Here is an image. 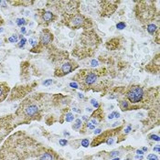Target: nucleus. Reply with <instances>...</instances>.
I'll return each instance as SVG.
<instances>
[{"instance_id":"18","label":"nucleus","mask_w":160,"mask_h":160,"mask_svg":"<svg viewBox=\"0 0 160 160\" xmlns=\"http://www.w3.org/2000/svg\"><path fill=\"white\" fill-rule=\"evenodd\" d=\"M125 27H126V24L124 22H123V21H120L119 23L116 24V28L119 29V30H122L123 28H125Z\"/></svg>"},{"instance_id":"10","label":"nucleus","mask_w":160,"mask_h":160,"mask_svg":"<svg viewBox=\"0 0 160 160\" xmlns=\"http://www.w3.org/2000/svg\"><path fill=\"white\" fill-rule=\"evenodd\" d=\"M77 67H78V65H77V63L74 61L64 62V63H62L60 67L55 69L54 75L56 77H63V76H65L67 74L72 72L73 71L76 70Z\"/></svg>"},{"instance_id":"14","label":"nucleus","mask_w":160,"mask_h":160,"mask_svg":"<svg viewBox=\"0 0 160 160\" xmlns=\"http://www.w3.org/2000/svg\"><path fill=\"white\" fill-rule=\"evenodd\" d=\"M147 30H148V32L150 35H153V36H155L159 31L158 30V26L155 24V22L147 25Z\"/></svg>"},{"instance_id":"41","label":"nucleus","mask_w":160,"mask_h":160,"mask_svg":"<svg viewBox=\"0 0 160 160\" xmlns=\"http://www.w3.org/2000/svg\"><path fill=\"white\" fill-rule=\"evenodd\" d=\"M112 160H120V159H119L118 158H113V159H112Z\"/></svg>"},{"instance_id":"39","label":"nucleus","mask_w":160,"mask_h":160,"mask_svg":"<svg viewBox=\"0 0 160 160\" xmlns=\"http://www.w3.org/2000/svg\"><path fill=\"white\" fill-rule=\"evenodd\" d=\"M146 151H148V148H143V152H146Z\"/></svg>"},{"instance_id":"42","label":"nucleus","mask_w":160,"mask_h":160,"mask_svg":"<svg viewBox=\"0 0 160 160\" xmlns=\"http://www.w3.org/2000/svg\"><path fill=\"white\" fill-rule=\"evenodd\" d=\"M126 160H129V159H126Z\"/></svg>"},{"instance_id":"29","label":"nucleus","mask_w":160,"mask_h":160,"mask_svg":"<svg viewBox=\"0 0 160 160\" xmlns=\"http://www.w3.org/2000/svg\"><path fill=\"white\" fill-rule=\"evenodd\" d=\"M70 86L71 87H72V88H79V85H78V83L77 82H71L70 83Z\"/></svg>"},{"instance_id":"16","label":"nucleus","mask_w":160,"mask_h":160,"mask_svg":"<svg viewBox=\"0 0 160 160\" xmlns=\"http://www.w3.org/2000/svg\"><path fill=\"white\" fill-rule=\"evenodd\" d=\"M82 120L81 119H76V121H75V123L72 124V128L75 129V130H79L81 127H82Z\"/></svg>"},{"instance_id":"21","label":"nucleus","mask_w":160,"mask_h":160,"mask_svg":"<svg viewBox=\"0 0 160 160\" xmlns=\"http://www.w3.org/2000/svg\"><path fill=\"white\" fill-rule=\"evenodd\" d=\"M82 146L84 147V148H88V147L90 146L89 140H88V139H83V140H82Z\"/></svg>"},{"instance_id":"9","label":"nucleus","mask_w":160,"mask_h":160,"mask_svg":"<svg viewBox=\"0 0 160 160\" xmlns=\"http://www.w3.org/2000/svg\"><path fill=\"white\" fill-rule=\"evenodd\" d=\"M119 1H97L99 14L101 17H111L117 8Z\"/></svg>"},{"instance_id":"23","label":"nucleus","mask_w":160,"mask_h":160,"mask_svg":"<svg viewBox=\"0 0 160 160\" xmlns=\"http://www.w3.org/2000/svg\"><path fill=\"white\" fill-rule=\"evenodd\" d=\"M8 41L12 42V43H16L18 41V36L17 35H12V37H10L8 38Z\"/></svg>"},{"instance_id":"11","label":"nucleus","mask_w":160,"mask_h":160,"mask_svg":"<svg viewBox=\"0 0 160 160\" xmlns=\"http://www.w3.org/2000/svg\"><path fill=\"white\" fill-rule=\"evenodd\" d=\"M53 39H54V36H53L52 32L49 30V28H43L39 33L38 46L46 47L53 41Z\"/></svg>"},{"instance_id":"25","label":"nucleus","mask_w":160,"mask_h":160,"mask_svg":"<svg viewBox=\"0 0 160 160\" xmlns=\"http://www.w3.org/2000/svg\"><path fill=\"white\" fill-rule=\"evenodd\" d=\"M59 143H60V145H61L62 147H65V146L68 144V141H67L66 139H61V140L59 141Z\"/></svg>"},{"instance_id":"34","label":"nucleus","mask_w":160,"mask_h":160,"mask_svg":"<svg viewBox=\"0 0 160 160\" xmlns=\"http://www.w3.org/2000/svg\"><path fill=\"white\" fill-rule=\"evenodd\" d=\"M130 130H131V126L129 125V126H128V127H127V128H126V129L124 130V131H125V134L129 133V132H130Z\"/></svg>"},{"instance_id":"5","label":"nucleus","mask_w":160,"mask_h":160,"mask_svg":"<svg viewBox=\"0 0 160 160\" xmlns=\"http://www.w3.org/2000/svg\"><path fill=\"white\" fill-rule=\"evenodd\" d=\"M138 4L136 7V16L137 18L141 22H148V24L153 23L152 21L155 20V7L150 8L152 6H148V1H140V2H136Z\"/></svg>"},{"instance_id":"6","label":"nucleus","mask_w":160,"mask_h":160,"mask_svg":"<svg viewBox=\"0 0 160 160\" xmlns=\"http://www.w3.org/2000/svg\"><path fill=\"white\" fill-rule=\"evenodd\" d=\"M146 92L143 87L140 85H132L125 91V99L129 102V104H137L141 103L145 101ZM124 99V100H125Z\"/></svg>"},{"instance_id":"20","label":"nucleus","mask_w":160,"mask_h":160,"mask_svg":"<svg viewBox=\"0 0 160 160\" xmlns=\"http://www.w3.org/2000/svg\"><path fill=\"white\" fill-rule=\"evenodd\" d=\"M148 137L151 140H154V141H157V142L159 141V136H158V135H150Z\"/></svg>"},{"instance_id":"17","label":"nucleus","mask_w":160,"mask_h":160,"mask_svg":"<svg viewBox=\"0 0 160 160\" xmlns=\"http://www.w3.org/2000/svg\"><path fill=\"white\" fill-rule=\"evenodd\" d=\"M73 119L74 116L72 112L66 113V117H65V121H66V122H72V121H73Z\"/></svg>"},{"instance_id":"12","label":"nucleus","mask_w":160,"mask_h":160,"mask_svg":"<svg viewBox=\"0 0 160 160\" xmlns=\"http://www.w3.org/2000/svg\"><path fill=\"white\" fill-rule=\"evenodd\" d=\"M36 160H59V157L52 149L43 147L38 154Z\"/></svg>"},{"instance_id":"37","label":"nucleus","mask_w":160,"mask_h":160,"mask_svg":"<svg viewBox=\"0 0 160 160\" xmlns=\"http://www.w3.org/2000/svg\"><path fill=\"white\" fill-rule=\"evenodd\" d=\"M113 117H114V116H113V113H111V114H109V116H108V118H109L110 120H111V119H112Z\"/></svg>"},{"instance_id":"38","label":"nucleus","mask_w":160,"mask_h":160,"mask_svg":"<svg viewBox=\"0 0 160 160\" xmlns=\"http://www.w3.org/2000/svg\"><path fill=\"white\" fill-rule=\"evenodd\" d=\"M21 32H22V33H25V32H26V29H25L24 27H23V28H21Z\"/></svg>"},{"instance_id":"4","label":"nucleus","mask_w":160,"mask_h":160,"mask_svg":"<svg viewBox=\"0 0 160 160\" xmlns=\"http://www.w3.org/2000/svg\"><path fill=\"white\" fill-rule=\"evenodd\" d=\"M62 21L65 26L72 29L91 28L92 26L91 19L79 12L78 8L71 12L62 14Z\"/></svg>"},{"instance_id":"2","label":"nucleus","mask_w":160,"mask_h":160,"mask_svg":"<svg viewBox=\"0 0 160 160\" xmlns=\"http://www.w3.org/2000/svg\"><path fill=\"white\" fill-rule=\"evenodd\" d=\"M46 93H35L25 98L15 112L17 124H27L32 121H39L44 109Z\"/></svg>"},{"instance_id":"15","label":"nucleus","mask_w":160,"mask_h":160,"mask_svg":"<svg viewBox=\"0 0 160 160\" xmlns=\"http://www.w3.org/2000/svg\"><path fill=\"white\" fill-rule=\"evenodd\" d=\"M119 106L122 109V111H127V110H129V102L126 100H121V101H119Z\"/></svg>"},{"instance_id":"26","label":"nucleus","mask_w":160,"mask_h":160,"mask_svg":"<svg viewBox=\"0 0 160 160\" xmlns=\"http://www.w3.org/2000/svg\"><path fill=\"white\" fill-rule=\"evenodd\" d=\"M26 41H27V39L23 38L21 40H20V42H19V44H18V48H22L23 46L25 45V43H26Z\"/></svg>"},{"instance_id":"30","label":"nucleus","mask_w":160,"mask_h":160,"mask_svg":"<svg viewBox=\"0 0 160 160\" xmlns=\"http://www.w3.org/2000/svg\"><path fill=\"white\" fill-rule=\"evenodd\" d=\"M112 113H113V116H114L115 118H119V117H120V113H119V112H113Z\"/></svg>"},{"instance_id":"33","label":"nucleus","mask_w":160,"mask_h":160,"mask_svg":"<svg viewBox=\"0 0 160 160\" xmlns=\"http://www.w3.org/2000/svg\"><path fill=\"white\" fill-rule=\"evenodd\" d=\"M136 154H138V155H141V156H143L144 155V152L142 151V150H136Z\"/></svg>"},{"instance_id":"13","label":"nucleus","mask_w":160,"mask_h":160,"mask_svg":"<svg viewBox=\"0 0 160 160\" xmlns=\"http://www.w3.org/2000/svg\"><path fill=\"white\" fill-rule=\"evenodd\" d=\"M11 89L8 82H0V102H4L6 99L8 97L9 92Z\"/></svg>"},{"instance_id":"7","label":"nucleus","mask_w":160,"mask_h":160,"mask_svg":"<svg viewBox=\"0 0 160 160\" xmlns=\"http://www.w3.org/2000/svg\"><path fill=\"white\" fill-rule=\"evenodd\" d=\"M18 126L15 114L0 117V142H2Z\"/></svg>"},{"instance_id":"19","label":"nucleus","mask_w":160,"mask_h":160,"mask_svg":"<svg viewBox=\"0 0 160 160\" xmlns=\"http://www.w3.org/2000/svg\"><path fill=\"white\" fill-rule=\"evenodd\" d=\"M16 23L18 26H22V25L26 24V20H25V18H18Z\"/></svg>"},{"instance_id":"32","label":"nucleus","mask_w":160,"mask_h":160,"mask_svg":"<svg viewBox=\"0 0 160 160\" xmlns=\"http://www.w3.org/2000/svg\"><path fill=\"white\" fill-rule=\"evenodd\" d=\"M92 66H93V67L98 66V62H97V61H92Z\"/></svg>"},{"instance_id":"31","label":"nucleus","mask_w":160,"mask_h":160,"mask_svg":"<svg viewBox=\"0 0 160 160\" xmlns=\"http://www.w3.org/2000/svg\"><path fill=\"white\" fill-rule=\"evenodd\" d=\"M154 151H156L157 153H159V145H157V146L154 148Z\"/></svg>"},{"instance_id":"40","label":"nucleus","mask_w":160,"mask_h":160,"mask_svg":"<svg viewBox=\"0 0 160 160\" xmlns=\"http://www.w3.org/2000/svg\"><path fill=\"white\" fill-rule=\"evenodd\" d=\"M86 111L87 112H88V111L91 112V111H92V109H91V108H86Z\"/></svg>"},{"instance_id":"24","label":"nucleus","mask_w":160,"mask_h":160,"mask_svg":"<svg viewBox=\"0 0 160 160\" xmlns=\"http://www.w3.org/2000/svg\"><path fill=\"white\" fill-rule=\"evenodd\" d=\"M91 103L93 105V107H95V108H99V103L97 102V101H96V100L92 99V100H91Z\"/></svg>"},{"instance_id":"1","label":"nucleus","mask_w":160,"mask_h":160,"mask_svg":"<svg viewBox=\"0 0 160 160\" xmlns=\"http://www.w3.org/2000/svg\"><path fill=\"white\" fill-rule=\"evenodd\" d=\"M43 146L23 131L15 133L0 148V160H26L38 156Z\"/></svg>"},{"instance_id":"8","label":"nucleus","mask_w":160,"mask_h":160,"mask_svg":"<svg viewBox=\"0 0 160 160\" xmlns=\"http://www.w3.org/2000/svg\"><path fill=\"white\" fill-rule=\"evenodd\" d=\"M36 18H38V25L41 26H48L50 23L54 22L57 20L58 16L53 12L49 11L45 8H38L37 9V14H36Z\"/></svg>"},{"instance_id":"3","label":"nucleus","mask_w":160,"mask_h":160,"mask_svg":"<svg viewBox=\"0 0 160 160\" xmlns=\"http://www.w3.org/2000/svg\"><path fill=\"white\" fill-rule=\"evenodd\" d=\"M102 75V69L101 70H82L75 75L74 80L78 85L88 91L95 86L99 82L100 77Z\"/></svg>"},{"instance_id":"27","label":"nucleus","mask_w":160,"mask_h":160,"mask_svg":"<svg viewBox=\"0 0 160 160\" xmlns=\"http://www.w3.org/2000/svg\"><path fill=\"white\" fill-rule=\"evenodd\" d=\"M120 153L118 152V151H112V152H111V154H110V157L111 158H113V157H116V156H118Z\"/></svg>"},{"instance_id":"35","label":"nucleus","mask_w":160,"mask_h":160,"mask_svg":"<svg viewBox=\"0 0 160 160\" xmlns=\"http://www.w3.org/2000/svg\"><path fill=\"white\" fill-rule=\"evenodd\" d=\"M4 22H5V21H4V19H3V18H2V17L0 16V27H1L2 25L4 24Z\"/></svg>"},{"instance_id":"22","label":"nucleus","mask_w":160,"mask_h":160,"mask_svg":"<svg viewBox=\"0 0 160 160\" xmlns=\"http://www.w3.org/2000/svg\"><path fill=\"white\" fill-rule=\"evenodd\" d=\"M148 160H158V157L157 155L151 154V155H148Z\"/></svg>"},{"instance_id":"36","label":"nucleus","mask_w":160,"mask_h":160,"mask_svg":"<svg viewBox=\"0 0 160 160\" xmlns=\"http://www.w3.org/2000/svg\"><path fill=\"white\" fill-rule=\"evenodd\" d=\"M101 131H102V129H96V130L94 131V134H95V135H98V134L101 133Z\"/></svg>"},{"instance_id":"28","label":"nucleus","mask_w":160,"mask_h":160,"mask_svg":"<svg viewBox=\"0 0 160 160\" xmlns=\"http://www.w3.org/2000/svg\"><path fill=\"white\" fill-rule=\"evenodd\" d=\"M51 83H52V81H51V80H47V81H45V82H43V85L48 86V85H50Z\"/></svg>"}]
</instances>
